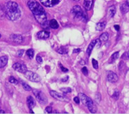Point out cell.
<instances>
[{"instance_id": "2e32d148", "label": "cell", "mask_w": 129, "mask_h": 114, "mask_svg": "<svg viewBox=\"0 0 129 114\" xmlns=\"http://www.w3.org/2000/svg\"><path fill=\"white\" fill-rule=\"evenodd\" d=\"M8 58L7 55L0 57V68H2L5 66L8 63Z\"/></svg>"}, {"instance_id": "b9f144b4", "label": "cell", "mask_w": 129, "mask_h": 114, "mask_svg": "<svg viewBox=\"0 0 129 114\" xmlns=\"http://www.w3.org/2000/svg\"><path fill=\"white\" fill-rule=\"evenodd\" d=\"M5 113V111L2 110H0V113Z\"/></svg>"}, {"instance_id": "4dcf8cb0", "label": "cell", "mask_w": 129, "mask_h": 114, "mask_svg": "<svg viewBox=\"0 0 129 114\" xmlns=\"http://www.w3.org/2000/svg\"><path fill=\"white\" fill-rule=\"evenodd\" d=\"M82 73L85 76H87V74H88V70H87V69L86 67H84V68H83L82 69Z\"/></svg>"}, {"instance_id": "d6986e66", "label": "cell", "mask_w": 129, "mask_h": 114, "mask_svg": "<svg viewBox=\"0 0 129 114\" xmlns=\"http://www.w3.org/2000/svg\"><path fill=\"white\" fill-rule=\"evenodd\" d=\"M49 27L53 29H57L59 27V25H58V22L56 20L53 19L49 22Z\"/></svg>"}, {"instance_id": "ac0fdd59", "label": "cell", "mask_w": 129, "mask_h": 114, "mask_svg": "<svg viewBox=\"0 0 129 114\" xmlns=\"http://www.w3.org/2000/svg\"><path fill=\"white\" fill-rule=\"evenodd\" d=\"M108 16L111 18L115 16V13H116V8H115V6H112V7H110L108 9Z\"/></svg>"}, {"instance_id": "74e56055", "label": "cell", "mask_w": 129, "mask_h": 114, "mask_svg": "<svg viewBox=\"0 0 129 114\" xmlns=\"http://www.w3.org/2000/svg\"><path fill=\"white\" fill-rule=\"evenodd\" d=\"M74 101H75L76 103L79 104V103H80V98H79V97H75L74 98Z\"/></svg>"}, {"instance_id": "1f68e13d", "label": "cell", "mask_w": 129, "mask_h": 114, "mask_svg": "<svg viewBox=\"0 0 129 114\" xmlns=\"http://www.w3.org/2000/svg\"><path fill=\"white\" fill-rule=\"evenodd\" d=\"M101 45V41L100 40V39H97L96 40V44H95V47L97 48H100V46Z\"/></svg>"}, {"instance_id": "44dd1931", "label": "cell", "mask_w": 129, "mask_h": 114, "mask_svg": "<svg viewBox=\"0 0 129 114\" xmlns=\"http://www.w3.org/2000/svg\"><path fill=\"white\" fill-rule=\"evenodd\" d=\"M109 35L107 32H105V33H102L101 36L100 37V39L101 42H106L108 40Z\"/></svg>"}, {"instance_id": "83f0119b", "label": "cell", "mask_w": 129, "mask_h": 114, "mask_svg": "<svg viewBox=\"0 0 129 114\" xmlns=\"http://www.w3.org/2000/svg\"><path fill=\"white\" fill-rule=\"evenodd\" d=\"M92 63L93 68H94V69H98V61H97L95 59H92Z\"/></svg>"}, {"instance_id": "8992f818", "label": "cell", "mask_w": 129, "mask_h": 114, "mask_svg": "<svg viewBox=\"0 0 129 114\" xmlns=\"http://www.w3.org/2000/svg\"><path fill=\"white\" fill-rule=\"evenodd\" d=\"M25 77L29 81L32 82H39L41 80V78L39 76V74L34 73V72L30 71H27L25 73Z\"/></svg>"}, {"instance_id": "4316f807", "label": "cell", "mask_w": 129, "mask_h": 114, "mask_svg": "<svg viewBox=\"0 0 129 114\" xmlns=\"http://www.w3.org/2000/svg\"><path fill=\"white\" fill-rule=\"evenodd\" d=\"M9 81H10V83H11L15 84V85H17V84H18V81H17V80H16L14 77H13V76H11V77H10Z\"/></svg>"}, {"instance_id": "4fadbf2b", "label": "cell", "mask_w": 129, "mask_h": 114, "mask_svg": "<svg viewBox=\"0 0 129 114\" xmlns=\"http://www.w3.org/2000/svg\"><path fill=\"white\" fill-rule=\"evenodd\" d=\"M93 2H94V0H84V7L87 11H89L91 10L93 5Z\"/></svg>"}, {"instance_id": "f1b7e54d", "label": "cell", "mask_w": 129, "mask_h": 114, "mask_svg": "<svg viewBox=\"0 0 129 114\" xmlns=\"http://www.w3.org/2000/svg\"><path fill=\"white\" fill-rule=\"evenodd\" d=\"M119 95H120V93H119L118 91H117V90H116V91L114 92L113 95H112V98H113L115 100H118L119 98Z\"/></svg>"}, {"instance_id": "ee69618b", "label": "cell", "mask_w": 129, "mask_h": 114, "mask_svg": "<svg viewBox=\"0 0 129 114\" xmlns=\"http://www.w3.org/2000/svg\"><path fill=\"white\" fill-rule=\"evenodd\" d=\"M74 1H75V2H79L80 0H74Z\"/></svg>"}, {"instance_id": "30bf717a", "label": "cell", "mask_w": 129, "mask_h": 114, "mask_svg": "<svg viewBox=\"0 0 129 114\" xmlns=\"http://www.w3.org/2000/svg\"><path fill=\"white\" fill-rule=\"evenodd\" d=\"M10 40L17 44H21L23 42V37L19 34H12L10 35Z\"/></svg>"}, {"instance_id": "7bdbcfd3", "label": "cell", "mask_w": 129, "mask_h": 114, "mask_svg": "<svg viewBox=\"0 0 129 114\" xmlns=\"http://www.w3.org/2000/svg\"><path fill=\"white\" fill-rule=\"evenodd\" d=\"M53 113H59V111H56V110H54V111H53Z\"/></svg>"}, {"instance_id": "f35d334b", "label": "cell", "mask_w": 129, "mask_h": 114, "mask_svg": "<svg viewBox=\"0 0 129 114\" xmlns=\"http://www.w3.org/2000/svg\"><path fill=\"white\" fill-rule=\"evenodd\" d=\"M81 51V50H80V49H79V48H77V49H75L74 50H73V53L74 54H77V53L80 52Z\"/></svg>"}, {"instance_id": "cb8c5ba5", "label": "cell", "mask_w": 129, "mask_h": 114, "mask_svg": "<svg viewBox=\"0 0 129 114\" xmlns=\"http://www.w3.org/2000/svg\"><path fill=\"white\" fill-rule=\"evenodd\" d=\"M57 52L60 54H67L68 53V49L65 47H61L57 50Z\"/></svg>"}, {"instance_id": "ffe728a7", "label": "cell", "mask_w": 129, "mask_h": 114, "mask_svg": "<svg viewBox=\"0 0 129 114\" xmlns=\"http://www.w3.org/2000/svg\"><path fill=\"white\" fill-rule=\"evenodd\" d=\"M119 57V52H115L114 54H113L112 55H111V58H110V61H109V63H113L115 61H116V59L118 58Z\"/></svg>"}, {"instance_id": "f546056e", "label": "cell", "mask_w": 129, "mask_h": 114, "mask_svg": "<svg viewBox=\"0 0 129 114\" xmlns=\"http://www.w3.org/2000/svg\"><path fill=\"white\" fill-rule=\"evenodd\" d=\"M121 58L123 59H129V52H125Z\"/></svg>"}, {"instance_id": "52a82bcc", "label": "cell", "mask_w": 129, "mask_h": 114, "mask_svg": "<svg viewBox=\"0 0 129 114\" xmlns=\"http://www.w3.org/2000/svg\"><path fill=\"white\" fill-rule=\"evenodd\" d=\"M49 93H50L51 96H53L54 98L59 100V101H64V102H68V101H69V99L68 98H67L66 96H63V95H61V94H59V93L57 92V91H50Z\"/></svg>"}, {"instance_id": "836d02e7", "label": "cell", "mask_w": 129, "mask_h": 114, "mask_svg": "<svg viewBox=\"0 0 129 114\" xmlns=\"http://www.w3.org/2000/svg\"><path fill=\"white\" fill-rule=\"evenodd\" d=\"M46 110V112L48 113H52V108L51 106H47L45 109Z\"/></svg>"}, {"instance_id": "d6a6232c", "label": "cell", "mask_w": 129, "mask_h": 114, "mask_svg": "<svg viewBox=\"0 0 129 114\" xmlns=\"http://www.w3.org/2000/svg\"><path fill=\"white\" fill-rule=\"evenodd\" d=\"M36 61L38 63H39V64H41V63H43V59H42V58L40 55H37Z\"/></svg>"}, {"instance_id": "d4e9b609", "label": "cell", "mask_w": 129, "mask_h": 114, "mask_svg": "<svg viewBox=\"0 0 129 114\" xmlns=\"http://www.w3.org/2000/svg\"><path fill=\"white\" fill-rule=\"evenodd\" d=\"M22 86H23V89H24L25 90H26V91H30L32 90V88H31V87L28 85V84L25 83L24 82H22Z\"/></svg>"}, {"instance_id": "7a4b0ae2", "label": "cell", "mask_w": 129, "mask_h": 114, "mask_svg": "<svg viewBox=\"0 0 129 114\" xmlns=\"http://www.w3.org/2000/svg\"><path fill=\"white\" fill-rule=\"evenodd\" d=\"M5 12L7 18L12 21H15L20 18L21 12L18 4L15 2H10L6 4Z\"/></svg>"}, {"instance_id": "d590c367", "label": "cell", "mask_w": 129, "mask_h": 114, "mask_svg": "<svg viewBox=\"0 0 129 114\" xmlns=\"http://www.w3.org/2000/svg\"><path fill=\"white\" fill-rule=\"evenodd\" d=\"M23 53H24V50H18V52H17V55H18V57H21L22 55H23Z\"/></svg>"}, {"instance_id": "ab89813d", "label": "cell", "mask_w": 129, "mask_h": 114, "mask_svg": "<svg viewBox=\"0 0 129 114\" xmlns=\"http://www.w3.org/2000/svg\"><path fill=\"white\" fill-rule=\"evenodd\" d=\"M114 27H115V30H116L117 31H118L119 30H120V26L118 25H115L114 26Z\"/></svg>"}, {"instance_id": "60d3db41", "label": "cell", "mask_w": 129, "mask_h": 114, "mask_svg": "<svg viewBox=\"0 0 129 114\" xmlns=\"http://www.w3.org/2000/svg\"><path fill=\"white\" fill-rule=\"evenodd\" d=\"M68 79H69V76H66V78H64L62 79L61 81H63V82H65V81H67Z\"/></svg>"}, {"instance_id": "8fae6325", "label": "cell", "mask_w": 129, "mask_h": 114, "mask_svg": "<svg viewBox=\"0 0 129 114\" xmlns=\"http://www.w3.org/2000/svg\"><path fill=\"white\" fill-rule=\"evenodd\" d=\"M27 104L30 110H32L36 106V101L34 98L31 96H28L27 98Z\"/></svg>"}, {"instance_id": "7c38bea8", "label": "cell", "mask_w": 129, "mask_h": 114, "mask_svg": "<svg viewBox=\"0 0 129 114\" xmlns=\"http://www.w3.org/2000/svg\"><path fill=\"white\" fill-rule=\"evenodd\" d=\"M37 35H38V37L39 39H47L49 37L50 33L48 31L42 30L38 32Z\"/></svg>"}, {"instance_id": "f6af8a7d", "label": "cell", "mask_w": 129, "mask_h": 114, "mask_svg": "<svg viewBox=\"0 0 129 114\" xmlns=\"http://www.w3.org/2000/svg\"><path fill=\"white\" fill-rule=\"evenodd\" d=\"M0 38H1V34H0Z\"/></svg>"}, {"instance_id": "3957f363", "label": "cell", "mask_w": 129, "mask_h": 114, "mask_svg": "<svg viewBox=\"0 0 129 114\" xmlns=\"http://www.w3.org/2000/svg\"><path fill=\"white\" fill-rule=\"evenodd\" d=\"M79 98L81 100L82 103L85 106H86L92 113H95L97 111V107L93 103V101L84 93H79Z\"/></svg>"}, {"instance_id": "9a60e30c", "label": "cell", "mask_w": 129, "mask_h": 114, "mask_svg": "<svg viewBox=\"0 0 129 114\" xmlns=\"http://www.w3.org/2000/svg\"><path fill=\"white\" fill-rule=\"evenodd\" d=\"M120 10L123 14H125L129 11V4L127 2L123 3L120 7Z\"/></svg>"}, {"instance_id": "e575fe53", "label": "cell", "mask_w": 129, "mask_h": 114, "mask_svg": "<svg viewBox=\"0 0 129 114\" xmlns=\"http://www.w3.org/2000/svg\"><path fill=\"white\" fill-rule=\"evenodd\" d=\"M59 67H60L61 69V71L65 73V72H67L68 71V69H67L66 68H64V67H63V66H62V64H61V63H59Z\"/></svg>"}, {"instance_id": "9c48e42d", "label": "cell", "mask_w": 129, "mask_h": 114, "mask_svg": "<svg viewBox=\"0 0 129 114\" xmlns=\"http://www.w3.org/2000/svg\"><path fill=\"white\" fill-rule=\"evenodd\" d=\"M118 80V77L116 73L112 71H109L107 74V80L110 83H115Z\"/></svg>"}, {"instance_id": "e0dca14e", "label": "cell", "mask_w": 129, "mask_h": 114, "mask_svg": "<svg viewBox=\"0 0 129 114\" xmlns=\"http://www.w3.org/2000/svg\"><path fill=\"white\" fill-rule=\"evenodd\" d=\"M106 22H100V23H98L96 24L95 29L98 31H102L105 29V28L106 27Z\"/></svg>"}, {"instance_id": "6da1fadb", "label": "cell", "mask_w": 129, "mask_h": 114, "mask_svg": "<svg viewBox=\"0 0 129 114\" xmlns=\"http://www.w3.org/2000/svg\"><path fill=\"white\" fill-rule=\"evenodd\" d=\"M28 6L37 22L41 25L44 24L47 20V16L45 10L41 5L36 0H29Z\"/></svg>"}, {"instance_id": "603a6c76", "label": "cell", "mask_w": 129, "mask_h": 114, "mask_svg": "<svg viewBox=\"0 0 129 114\" xmlns=\"http://www.w3.org/2000/svg\"><path fill=\"white\" fill-rule=\"evenodd\" d=\"M26 54H27V56H28L30 59H32V58H34V50L32 49H28V50L26 51Z\"/></svg>"}, {"instance_id": "5b68a950", "label": "cell", "mask_w": 129, "mask_h": 114, "mask_svg": "<svg viewBox=\"0 0 129 114\" xmlns=\"http://www.w3.org/2000/svg\"><path fill=\"white\" fill-rule=\"evenodd\" d=\"M32 91H33L34 95H35L37 100H38L40 103L43 104V105H45V104H46L47 103H48V98H47L46 96L43 93V91H40V90H36V89L32 90Z\"/></svg>"}, {"instance_id": "5bb4252c", "label": "cell", "mask_w": 129, "mask_h": 114, "mask_svg": "<svg viewBox=\"0 0 129 114\" xmlns=\"http://www.w3.org/2000/svg\"><path fill=\"white\" fill-rule=\"evenodd\" d=\"M95 44H96V40H93L89 44V45H88V47L86 50V54L88 56H89V55H90L93 48L95 46Z\"/></svg>"}, {"instance_id": "277c9868", "label": "cell", "mask_w": 129, "mask_h": 114, "mask_svg": "<svg viewBox=\"0 0 129 114\" xmlns=\"http://www.w3.org/2000/svg\"><path fill=\"white\" fill-rule=\"evenodd\" d=\"M72 13L75 19L83 21V22H86L87 21L86 15L84 14L82 8L79 5H76L73 7L72 10Z\"/></svg>"}, {"instance_id": "8d00e7d4", "label": "cell", "mask_w": 129, "mask_h": 114, "mask_svg": "<svg viewBox=\"0 0 129 114\" xmlns=\"http://www.w3.org/2000/svg\"><path fill=\"white\" fill-rule=\"evenodd\" d=\"M59 2H60V0H52V5H56L59 3Z\"/></svg>"}, {"instance_id": "484cf974", "label": "cell", "mask_w": 129, "mask_h": 114, "mask_svg": "<svg viewBox=\"0 0 129 114\" xmlns=\"http://www.w3.org/2000/svg\"><path fill=\"white\" fill-rule=\"evenodd\" d=\"M60 90L64 93H70L72 91V89L70 88H62L60 89Z\"/></svg>"}, {"instance_id": "ba28073f", "label": "cell", "mask_w": 129, "mask_h": 114, "mask_svg": "<svg viewBox=\"0 0 129 114\" xmlns=\"http://www.w3.org/2000/svg\"><path fill=\"white\" fill-rule=\"evenodd\" d=\"M12 67H13V69L14 70L17 71L19 73H23V74H25L27 71V66L24 64H22V63H16L13 64Z\"/></svg>"}, {"instance_id": "7402d4cb", "label": "cell", "mask_w": 129, "mask_h": 114, "mask_svg": "<svg viewBox=\"0 0 129 114\" xmlns=\"http://www.w3.org/2000/svg\"><path fill=\"white\" fill-rule=\"evenodd\" d=\"M40 2L43 5L46 7H53V5H52V0H40Z\"/></svg>"}]
</instances>
